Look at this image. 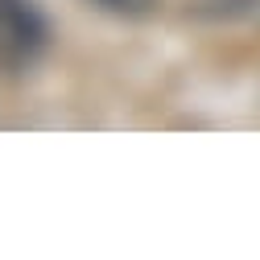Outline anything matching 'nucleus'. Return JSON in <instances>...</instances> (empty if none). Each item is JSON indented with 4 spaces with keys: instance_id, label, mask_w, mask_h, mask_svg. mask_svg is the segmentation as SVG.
I'll list each match as a JSON object with an SVG mask.
<instances>
[{
    "instance_id": "obj_1",
    "label": "nucleus",
    "mask_w": 260,
    "mask_h": 260,
    "mask_svg": "<svg viewBox=\"0 0 260 260\" xmlns=\"http://www.w3.org/2000/svg\"><path fill=\"white\" fill-rule=\"evenodd\" d=\"M50 46V21L38 0H0V71L21 75L38 67Z\"/></svg>"
},
{
    "instance_id": "obj_2",
    "label": "nucleus",
    "mask_w": 260,
    "mask_h": 260,
    "mask_svg": "<svg viewBox=\"0 0 260 260\" xmlns=\"http://www.w3.org/2000/svg\"><path fill=\"white\" fill-rule=\"evenodd\" d=\"M87 5L108 13V17H120V21H145L157 13L161 0H87Z\"/></svg>"
}]
</instances>
